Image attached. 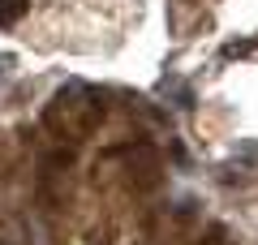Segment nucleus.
<instances>
[{
	"mask_svg": "<svg viewBox=\"0 0 258 245\" xmlns=\"http://www.w3.org/2000/svg\"><path fill=\"white\" fill-rule=\"evenodd\" d=\"M26 9V0H0V26H13Z\"/></svg>",
	"mask_w": 258,
	"mask_h": 245,
	"instance_id": "nucleus-1",
	"label": "nucleus"
}]
</instances>
